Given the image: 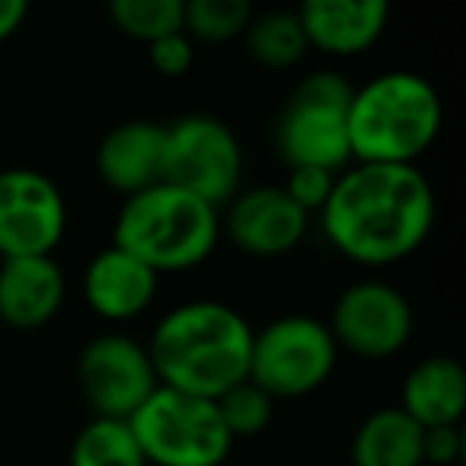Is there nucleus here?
Returning <instances> with one entry per match:
<instances>
[{"label": "nucleus", "instance_id": "a211bd4d", "mask_svg": "<svg viewBox=\"0 0 466 466\" xmlns=\"http://www.w3.org/2000/svg\"><path fill=\"white\" fill-rule=\"evenodd\" d=\"M351 466H425L421 425L400 406L374 409L351 434Z\"/></svg>", "mask_w": 466, "mask_h": 466}, {"label": "nucleus", "instance_id": "1a4fd4ad", "mask_svg": "<svg viewBox=\"0 0 466 466\" xmlns=\"http://www.w3.org/2000/svg\"><path fill=\"white\" fill-rule=\"evenodd\" d=\"M326 326L339 351L368 358V361H383V358L400 355L412 342L415 310L396 285L364 279L349 285L332 300Z\"/></svg>", "mask_w": 466, "mask_h": 466}, {"label": "nucleus", "instance_id": "9b49d317", "mask_svg": "<svg viewBox=\"0 0 466 466\" xmlns=\"http://www.w3.org/2000/svg\"><path fill=\"white\" fill-rule=\"evenodd\" d=\"M67 233V201L48 173L0 169V259L55 256Z\"/></svg>", "mask_w": 466, "mask_h": 466}, {"label": "nucleus", "instance_id": "4468645a", "mask_svg": "<svg viewBox=\"0 0 466 466\" xmlns=\"http://www.w3.org/2000/svg\"><path fill=\"white\" fill-rule=\"evenodd\" d=\"M84 300L103 323H131L154 307L160 294V275L122 247L96 249L84 268Z\"/></svg>", "mask_w": 466, "mask_h": 466}, {"label": "nucleus", "instance_id": "a878e982", "mask_svg": "<svg viewBox=\"0 0 466 466\" xmlns=\"http://www.w3.org/2000/svg\"><path fill=\"white\" fill-rule=\"evenodd\" d=\"M460 457H463V431H460V425L421 428V463L457 466Z\"/></svg>", "mask_w": 466, "mask_h": 466}, {"label": "nucleus", "instance_id": "423d86ee", "mask_svg": "<svg viewBox=\"0 0 466 466\" xmlns=\"http://www.w3.org/2000/svg\"><path fill=\"white\" fill-rule=\"evenodd\" d=\"M147 466H220L233 451L214 400L157 387L128 419Z\"/></svg>", "mask_w": 466, "mask_h": 466}, {"label": "nucleus", "instance_id": "7ed1b4c3", "mask_svg": "<svg viewBox=\"0 0 466 466\" xmlns=\"http://www.w3.org/2000/svg\"><path fill=\"white\" fill-rule=\"evenodd\" d=\"M444 128V99L428 77L406 67L380 71L351 90V163L419 167Z\"/></svg>", "mask_w": 466, "mask_h": 466}, {"label": "nucleus", "instance_id": "f257e3e1", "mask_svg": "<svg viewBox=\"0 0 466 466\" xmlns=\"http://www.w3.org/2000/svg\"><path fill=\"white\" fill-rule=\"evenodd\" d=\"M319 218L326 243L364 268H390L425 247L438 201L419 167L349 163Z\"/></svg>", "mask_w": 466, "mask_h": 466}, {"label": "nucleus", "instance_id": "39448f33", "mask_svg": "<svg viewBox=\"0 0 466 466\" xmlns=\"http://www.w3.org/2000/svg\"><path fill=\"white\" fill-rule=\"evenodd\" d=\"M351 90L355 86L329 67L294 84L275 118V150L288 167H319L329 173L349 167Z\"/></svg>", "mask_w": 466, "mask_h": 466}, {"label": "nucleus", "instance_id": "2eb2a0df", "mask_svg": "<svg viewBox=\"0 0 466 466\" xmlns=\"http://www.w3.org/2000/svg\"><path fill=\"white\" fill-rule=\"evenodd\" d=\"M167 125L154 118H128L103 135L93 154V167L106 188L122 198L163 182Z\"/></svg>", "mask_w": 466, "mask_h": 466}, {"label": "nucleus", "instance_id": "6ab92c4d", "mask_svg": "<svg viewBox=\"0 0 466 466\" xmlns=\"http://www.w3.org/2000/svg\"><path fill=\"white\" fill-rule=\"evenodd\" d=\"M249 58L268 71H291L310 55V42L294 10H266L256 14L243 33Z\"/></svg>", "mask_w": 466, "mask_h": 466}, {"label": "nucleus", "instance_id": "f3484780", "mask_svg": "<svg viewBox=\"0 0 466 466\" xmlns=\"http://www.w3.org/2000/svg\"><path fill=\"white\" fill-rule=\"evenodd\" d=\"M400 409L421 428L460 425L466 412V370L451 355L421 358L402 377Z\"/></svg>", "mask_w": 466, "mask_h": 466}, {"label": "nucleus", "instance_id": "0eeeda50", "mask_svg": "<svg viewBox=\"0 0 466 466\" xmlns=\"http://www.w3.org/2000/svg\"><path fill=\"white\" fill-rule=\"evenodd\" d=\"M339 364V345L326 319L285 313L253 329L247 380L266 390L275 402L317 393Z\"/></svg>", "mask_w": 466, "mask_h": 466}, {"label": "nucleus", "instance_id": "aec40b11", "mask_svg": "<svg viewBox=\"0 0 466 466\" xmlns=\"http://www.w3.org/2000/svg\"><path fill=\"white\" fill-rule=\"evenodd\" d=\"M67 466H147L141 444L125 419H96L93 415L74 434Z\"/></svg>", "mask_w": 466, "mask_h": 466}, {"label": "nucleus", "instance_id": "6e6552de", "mask_svg": "<svg viewBox=\"0 0 466 466\" xmlns=\"http://www.w3.org/2000/svg\"><path fill=\"white\" fill-rule=\"evenodd\" d=\"M163 182L220 208L243 188V144L218 116L192 112L167 125Z\"/></svg>", "mask_w": 466, "mask_h": 466}, {"label": "nucleus", "instance_id": "9d476101", "mask_svg": "<svg viewBox=\"0 0 466 466\" xmlns=\"http://www.w3.org/2000/svg\"><path fill=\"white\" fill-rule=\"evenodd\" d=\"M77 387L96 419L128 421L160 387L147 345L125 332H103L80 349Z\"/></svg>", "mask_w": 466, "mask_h": 466}, {"label": "nucleus", "instance_id": "f03ea898", "mask_svg": "<svg viewBox=\"0 0 466 466\" xmlns=\"http://www.w3.org/2000/svg\"><path fill=\"white\" fill-rule=\"evenodd\" d=\"M253 326L224 300H182L157 319L147 355L160 387L218 400L233 383L247 380Z\"/></svg>", "mask_w": 466, "mask_h": 466}, {"label": "nucleus", "instance_id": "393cba45", "mask_svg": "<svg viewBox=\"0 0 466 466\" xmlns=\"http://www.w3.org/2000/svg\"><path fill=\"white\" fill-rule=\"evenodd\" d=\"M336 176L329 169H319V167H288V179L281 182L288 195L304 208L310 218H317L323 211L326 198H329L332 186H336Z\"/></svg>", "mask_w": 466, "mask_h": 466}, {"label": "nucleus", "instance_id": "b1692460", "mask_svg": "<svg viewBox=\"0 0 466 466\" xmlns=\"http://www.w3.org/2000/svg\"><path fill=\"white\" fill-rule=\"evenodd\" d=\"M144 52H147L150 71L160 74V77H167V80L186 77L195 65V42L188 39L182 29L179 33H169V35H160V39L147 42Z\"/></svg>", "mask_w": 466, "mask_h": 466}, {"label": "nucleus", "instance_id": "4be33fe9", "mask_svg": "<svg viewBox=\"0 0 466 466\" xmlns=\"http://www.w3.org/2000/svg\"><path fill=\"white\" fill-rule=\"evenodd\" d=\"M186 0H106L109 23L131 42L160 39V35L179 33Z\"/></svg>", "mask_w": 466, "mask_h": 466}, {"label": "nucleus", "instance_id": "dca6fc26", "mask_svg": "<svg viewBox=\"0 0 466 466\" xmlns=\"http://www.w3.org/2000/svg\"><path fill=\"white\" fill-rule=\"evenodd\" d=\"M65 298L67 279L55 256L0 259V323L7 329H42L61 313Z\"/></svg>", "mask_w": 466, "mask_h": 466}, {"label": "nucleus", "instance_id": "f8f14e48", "mask_svg": "<svg viewBox=\"0 0 466 466\" xmlns=\"http://www.w3.org/2000/svg\"><path fill=\"white\" fill-rule=\"evenodd\" d=\"M310 220L281 186H253L220 208V237L249 259H281L304 243Z\"/></svg>", "mask_w": 466, "mask_h": 466}, {"label": "nucleus", "instance_id": "5701e85b", "mask_svg": "<svg viewBox=\"0 0 466 466\" xmlns=\"http://www.w3.org/2000/svg\"><path fill=\"white\" fill-rule=\"evenodd\" d=\"M214 406H218L220 421H224V428L230 431L233 441L262 434L272 425V415H275V400L266 390L256 387L253 380L233 383L230 390H224L214 400Z\"/></svg>", "mask_w": 466, "mask_h": 466}, {"label": "nucleus", "instance_id": "bb28decb", "mask_svg": "<svg viewBox=\"0 0 466 466\" xmlns=\"http://www.w3.org/2000/svg\"><path fill=\"white\" fill-rule=\"evenodd\" d=\"M29 10H33V0H0V46L20 33Z\"/></svg>", "mask_w": 466, "mask_h": 466}, {"label": "nucleus", "instance_id": "ddd939ff", "mask_svg": "<svg viewBox=\"0 0 466 466\" xmlns=\"http://www.w3.org/2000/svg\"><path fill=\"white\" fill-rule=\"evenodd\" d=\"M294 14L304 26L310 52L358 58L383 39L393 0H298Z\"/></svg>", "mask_w": 466, "mask_h": 466}, {"label": "nucleus", "instance_id": "412c9836", "mask_svg": "<svg viewBox=\"0 0 466 466\" xmlns=\"http://www.w3.org/2000/svg\"><path fill=\"white\" fill-rule=\"evenodd\" d=\"M253 16V0H186L182 33L195 46H227L247 33Z\"/></svg>", "mask_w": 466, "mask_h": 466}, {"label": "nucleus", "instance_id": "20e7f679", "mask_svg": "<svg viewBox=\"0 0 466 466\" xmlns=\"http://www.w3.org/2000/svg\"><path fill=\"white\" fill-rule=\"evenodd\" d=\"M112 243L157 275H179L205 266L220 243V211L198 195L157 182L122 201Z\"/></svg>", "mask_w": 466, "mask_h": 466}]
</instances>
